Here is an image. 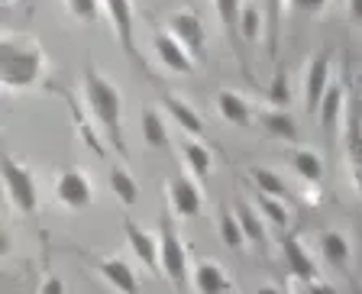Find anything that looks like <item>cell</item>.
<instances>
[{"mask_svg":"<svg viewBox=\"0 0 362 294\" xmlns=\"http://www.w3.org/2000/svg\"><path fill=\"white\" fill-rule=\"evenodd\" d=\"M279 33H281V0H269V55L279 59Z\"/></svg>","mask_w":362,"mask_h":294,"instance_id":"31","label":"cell"},{"mask_svg":"<svg viewBox=\"0 0 362 294\" xmlns=\"http://www.w3.org/2000/svg\"><path fill=\"white\" fill-rule=\"evenodd\" d=\"M45 55L30 39H4L0 42V84L7 90H23L42 78Z\"/></svg>","mask_w":362,"mask_h":294,"instance_id":"2","label":"cell"},{"mask_svg":"<svg viewBox=\"0 0 362 294\" xmlns=\"http://www.w3.org/2000/svg\"><path fill=\"white\" fill-rule=\"evenodd\" d=\"M214 7H217V16L223 23V30L230 36H240V16H243V0H214Z\"/></svg>","mask_w":362,"mask_h":294,"instance_id":"25","label":"cell"},{"mask_svg":"<svg viewBox=\"0 0 362 294\" xmlns=\"http://www.w3.org/2000/svg\"><path fill=\"white\" fill-rule=\"evenodd\" d=\"M281 252H285V265H288V269H291V275H294V278H301L304 285L317 278V269H314V262H310L308 249L301 246V240H298V236H285V242H281Z\"/></svg>","mask_w":362,"mask_h":294,"instance_id":"12","label":"cell"},{"mask_svg":"<svg viewBox=\"0 0 362 294\" xmlns=\"http://www.w3.org/2000/svg\"><path fill=\"white\" fill-rule=\"evenodd\" d=\"M259 30H262V10L256 4H243V16H240V39L256 42Z\"/></svg>","mask_w":362,"mask_h":294,"instance_id":"29","label":"cell"},{"mask_svg":"<svg viewBox=\"0 0 362 294\" xmlns=\"http://www.w3.org/2000/svg\"><path fill=\"white\" fill-rule=\"evenodd\" d=\"M259 123H262L265 133L279 136L285 143L298 139V123H294V117L285 110V107H265V110H259Z\"/></svg>","mask_w":362,"mask_h":294,"instance_id":"13","label":"cell"},{"mask_svg":"<svg viewBox=\"0 0 362 294\" xmlns=\"http://www.w3.org/2000/svg\"><path fill=\"white\" fill-rule=\"evenodd\" d=\"M168 30L178 36V42L185 45L194 59H207V36H204V23L197 13H191V10L175 13L172 20H168Z\"/></svg>","mask_w":362,"mask_h":294,"instance_id":"6","label":"cell"},{"mask_svg":"<svg viewBox=\"0 0 362 294\" xmlns=\"http://www.w3.org/2000/svg\"><path fill=\"white\" fill-rule=\"evenodd\" d=\"M100 275H104L107 281H110L117 291H136L139 288V281H136V275H133V269H129V262H123V259H117V256H110V259H100Z\"/></svg>","mask_w":362,"mask_h":294,"instance_id":"18","label":"cell"},{"mask_svg":"<svg viewBox=\"0 0 362 294\" xmlns=\"http://www.w3.org/2000/svg\"><path fill=\"white\" fill-rule=\"evenodd\" d=\"M100 4L104 0H65V7L84 23H94L100 16Z\"/></svg>","mask_w":362,"mask_h":294,"instance_id":"32","label":"cell"},{"mask_svg":"<svg viewBox=\"0 0 362 294\" xmlns=\"http://www.w3.org/2000/svg\"><path fill=\"white\" fill-rule=\"evenodd\" d=\"M327 88H330V52H317L304 68V104H308V110L317 113Z\"/></svg>","mask_w":362,"mask_h":294,"instance_id":"7","label":"cell"},{"mask_svg":"<svg viewBox=\"0 0 362 294\" xmlns=\"http://www.w3.org/2000/svg\"><path fill=\"white\" fill-rule=\"evenodd\" d=\"M84 98H88V110L94 117L100 129L107 133L110 146L120 155H127V143H123V133H120V117H123V100H120V90L113 88L98 68H84Z\"/></svg>","mask_w":362,"mask_h":294,"instance_id":"1","label":"cell"},{"mask_svg":"<svg viewBox=\"0 0 362 294\" xmlns=\"http://www.w3.org/2000/svg\"><path fill=\"white\" fill-rule=\"evenodd\" d=\"M110 191L117 194V201L127 204V207H133V204L139 201V184H136V178L127 168H113L110 172Z\"/></svg>","mask_w":362,"mask_h":294,"instance_id":"22","label":"cell"},{"mask_svg":"<svg viewBox=\"0 0 362 294\" xmlns=\"http://www.w3.org/2000/svg\"><path fill=\"white\" fill-rule=\"evenodd\" d=\"M294 10H304V13H317V10H324L327 0H288Z\"/></svg>","mask_w":362,"mask_h":294,"instance_id":"34","label":"cell"},{"mask_svg":"<svg viewBox=\"0 0 362 294\" xmlns=\"http://www.w3.org/2000/svg\"><path fill=\"white\" fill-rule=\"evenodd\" d=\"M252 181H256V188L262 191V194H272V197H288V184L281 175L269 172V168H256L252 172Z\"/></svg>","mask_w":362,"mask_h":294,"instance_id":"28","label":"cell"},{"mask_svg":"<svg viewBox=\"0 0 362 294\" xmlns=\"http://www.w3.org/2000/svg\"><path fill=\"white\" fill-rule=\"evenodd\" d=\"M194 288L204 294H214V291H230L233 281L226 278L223 269H220L217 262L204 259V262H197V269H194Z\"/></svg>","mask_w":362,"mask_h":294,"instance_id":"17","label":"cell"},{"mask_svg":"<svg viewBox=\"0 0 362 294\" xmlns=\"http://www.w3.org/2000/svg\"><path fill=\"white\" fill-rule=\"evenodd\" d=\"M269 100H272V107H288V100H291V90H288V78L281 75V71H275V78H272Z\"/></svg>","mask_w":362,"mask_h":294,"instance_id":"33","label":"cell"},{"mask_svg":"<svg viewBox=\"0 0 362 294\" xmlns=\"http://www.w3.org/2000/svg\"><path fill=\"white\" fill-rule=\"evenodd\" d=\"M4 191L13 201V207L20 213H36L39 207V191H36V178L26 165H20L16 158H4Z\"/></svg>","mask_w":362,"mask_h":294,"instance_id":"3","label":"cell"},{"mask_svg":"<svg viewBox=\"0 0 362 294\" xmlns=\"http://www.w3.org/2000/svg\"><path fill=\"white\" fill-rule=\"evenodd\" d=\"M349 172H353V181L356 188H359V197H362V129H353L349 133Z\"/></svg>","mask_w":362,"mask_h":294,"instance_id":"30","label":"cell"},{"mask_svg":"<svg viewBox=\"0 0 362 294\" xmlns=\"http://www.w3.org/2000/svg\"><path fill=\"white\" fill-rule=\"evenodd\" d=\"M217 110L226 123H236V127H249V123H252V107H249L236 90H220Z\"/></svg>","mask_w":362,"mask_h":294,"instance_id":"16","label":"cell"},{"mask_svg":"<svg viewBox=\"0 0 362 294\" xmlns=\"http://www.w3.org/2000/svg\"><path fill=\"white\" fill-rule=\"evenodd\" d=\"M236 217H240L243 230H246V240L265 242V226H262V211H259V207H249V204H236Z\"/></svg>","mask_w":362,"mask_h":294,"instance_id":"24","label":"cell"},{"mask_svg":"<svg viewBox=\"0 0 362 294\" xmlns=\"http://www.w3.org/2000/svg\"><path fill=\"white\" fill-rule=\"evenodd\" d=\"M181 152H185V162H188V168L194 172V178H207V175H211V152L204 149V143L188 139V143L181 146Z\"/></svg>","mask_w":362,"mask_h":294,"instance_id":"23","label":"cell"},{"mask_svg":"<svg viewBox=\"0 0 362 294\" xmlns=\"http://www.w3.org/2000/svg\"><path fill=\"white\" fill-rule=\"evenodd\" d=\"M256 207L262 211V217L272 220L275 226H288V220H291V213H288V207L281 204V197H272V194H262V191H259Z\"/></svg>","mask_w":362,"mask_h":294,"instance_id":"26","label":"cell"},{"mask_svg":"<svg viewBox=\"0 0 362 294\" xmlns=\"http://www.w3.org/2000/svg\"><path fill=\"white\" fill-rule=\"evenodd\" d=\"M220 236H223L226 246H233V249H240L243 242H246V230H243V223H240V217H236V211H233V213H230V211L220 213Z\"/></svg>","mask_w":362,"mask_h":294,"instance_id":"27","label":"cell"},{"mask_svg":"<svg viewBox=\"0 0 362 294\" xmlns=\"http://www.w3.org/2000/svg\"><path fill=\"white\" fill-rule=\"evenodd\" d=\"M139 127H143L146 146H152V149H165L168 146V129H165V123H162V117H158V110L146 107L143 117H139Z\"/></svg>","mask_w":362,"mask_h":294,"instance_id":"21","label":"cell"},{"mask_svg":"<svg viewBox=\"0 0 362 294\" xmlns=\"http://www.w3.org/2000/svg\"><path fill=\"white\" fill-rule=\"evenodd\" d=\"M165 110L172 113V120L178 123V127L185 129L188 136H204V120H201V113H197L194 107L188 104V100L175 98V94H165Z\"/></svg>","mask_w":362,"mask_h":294,"instance_id":"15","label":"cell"},{"mask_svg":"<svg viewBox=\"0 0 362 294\" xmlns=\"http://www.w3.org/2000/svg\"><path fill=\"white\" fill-rule=\"evenodd\" d=\"M123 233H127V242L133 246L136 259H139L146 269H162V242H158L156 233L143 230V226L133 223V220L123 223Z\"/></svg>","mask_w":362,"mask_h":294,"instance_id":"10","label":"cell"},{"mask_svg":"<svg viewBox=\"0 0 362 294\" xmlns=\"http://www.w3.org/2000/svg\"><path fill=\"white\" fill-rule=\"evenodd\" d=\"M291 168L298 172V178L308 181V184H317V181L324 178V162H320V155L310 149H294L291 152Z\"/></svg>","mask_w":362,"mask_h":294,"instance_id":"20","label":"cell"},{"mask_svg":"<svg viewBox=\"0 0 362 294\" xmlns=\"http://www.w3.org/2000/svg\"><path fill=\"white\" fill-rule=\"evenodd\" d=\"M168 201H172V211L178 213V217H194V213H201V207H204L201 188H197L191 178L168 181Z\"/></svg>","mask_w":362,"mask_h":294,"instance_id":"11","label":"cell"},{"mask_svg":"<svg viewBox=\"0 0 362 294\" xmlns=\"http://www.w3.org/2000/svg\"><path fill=\"white\" fill-rule=\"evenodd\" d=\"M343 100H346V90L339 88V84H330L327 94H324V100H320V107H317V120H320V129H324L327 136H333V129L339 127Z\"/></svg>","mask_w":362,"mask_h":294,"instance_id":"14","label":"cell"},{"mask_svg":"<svg viewBox=\"0 0 362 294\" xmlns=\"http://www.w3.org/2000/svg\"><path fill=\"white\" fill-rule=\"evenodd\" d=\"M55 197H59L65 207L71 211H84L94 197V188H90V178L81 172V168H68L55 178Z\"/></svg>","mask_w":362,"mask_h":294,"instance_id":"5","label":"cell"},{"mask_svg":"<svg viewBox=\"0 0 362 294\" xmlns=\"http://www.w3.org/2000/svg\"><path fill=\"white\" fill-rule=\"evenodd\" d=\"M158 242H162V271H165V278L181 285L188 278V252H185L178 233H175L172 217H165V213H162V223H158Z\"/></svg>","mask_w":362,"mask_h":294,"instance_id":"4","label":"cell"},{"mask_svg":"<svg viewBox=\"0 0 362 294\" xmlns=\"http://www.w3.org/2000/svg\"><path fill=\"white\" fill-rule=\"evenodd\" d=\"M104 10L113 23L117 39H120V49L129 59L139 61V49H136V39H133V0H104Z\"/></svg>","mask_w":362,"mask_h":294,"instance_id":"8","label":"cell"},{"mask_svg":"<svg viewBox=\"0 0 362 294\" xmlns=\"http://www.w3.org/2000/svg\"><path fill=\"white\" fill-rule=\"evenodd\" d=\"M65 291V285H62L59 278H45L42 285H39V294H62Z\"/></svg>","mask_w":362,"mask_h":294,"instance_id":"35","label":"cell"},{"mask_svg":"<svg viewBox=\"0 0 362 294\" xmlns=\"http://www.w3.org/2000/svg\"><path fill=\"white\" fill-rule=\"evenodd\" d=\"M353 113H356V123H362V98L356 100V110Z\"/></svg>","mask_w":362,"mask_h":294,"instance_id":"37","label":"cell"},{"mask_svg":"<svg viewBox=\"0 0 362 294\" xmlns=\"http://www.w3.org/2000/svg\"><path fill=\"white\" fill-rule=\"evenodd\" d=\"M152 45H156V55H158V61H162L165 68L178 71V75H191V71H194V55H191L188 49L178 42V36H175L172 30H168V33H156Z\"/></svg>","mask_w":362,"mask_h":294,"instance_id":"9","label":"cell"},{"mask_svg":"<svg viewBox=\"0 0 362 294\" xmlns=\"http://www.w3.org/2000/svg\"><path fill=\"white\" fill-rule=\"evenodd\" d=\"M346 7H349V20L356 26H362V0H346Z\"/></svg>","mask_w":362,"mask_h":294,"instance_id":"36","label":"cell"},{"mask_svg":"<svg viewBox=\"0 0 362 294\" xmlns=\"http://www.w3.org/2000/svg\"><path fill=\"white\" fill-rule=\"evenodd\" d=\"M320 252H324L327 265H333V269H346L349 265V240L337 230L320 233Z\"/></svg>","mask_w":362,"mask_h":294,"instance_id":"19","label":"cell"}]
</instances>
